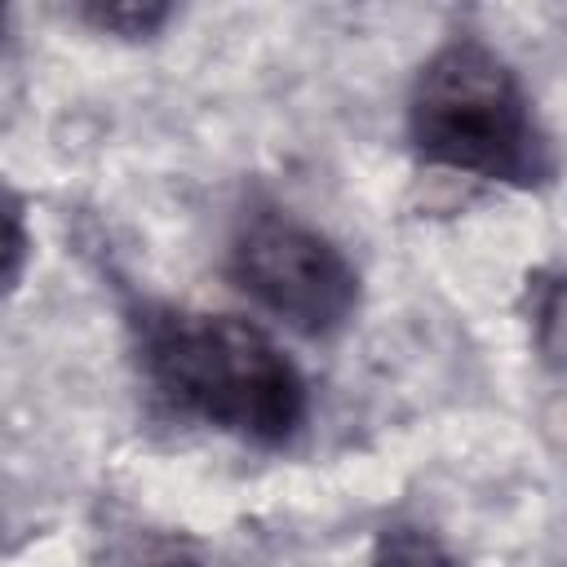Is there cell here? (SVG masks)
<instances>
[{
	"mask_svg": "<svg viewBox=\"0 0 567 567\" xmlns=\"http://www.w3.org/2000/svg\"><path fill=\"white\" fill-rule=\"evenodd\" d=\"M128 332L142 381L173 416L257 447H284L306 425V381L257 323L173 301H142Z\"/></svg>",
	"mask_w": 567,
	"mask_h": 567,
	"instance_id": "1",
	"label": "cell"
},
{
	"mask_svg": "<svg viewBox=\"0 0 567 567\" xmlns=\"http://www.w3.org/2000/svg\"><path fill=\"white\" fill-rule=\"evenodd\" d=\"M408 142L416 159L518 190L554 182V142L518 71L483 40L439 44L408 89Z\"/></svg>",
	"mask_w": 567,
	"mask_h": 567,
	"instance_id": "2",
	"label": "cell"
},
{
	"mask_svg": "<svg viewBox=\"0 0 567 567\" xmlns=\"http://www.w3.org/2000/svg\"><path fill=\"white\" fill-rule=\"evenodd\" d=\"M226 275L261 310L310 341L341 332L359 310L354 261L323 230L279 208H252L239 217L226 252Z\"/></svg>",
	"mask_w": 567,
	"mask_h": 567,
	"instance_id": "3",
	"label": "cell"
},
{
	"mask_svg": "<svg viewBox=\"0 0 567 567\" xmlns=\"http://www.w3.org/2000/svg\"><path fill=\"white\" fill-rule=\"evenodd\" d=\"M31 257V230H27V204L22 195L0 177V297H9L27 270Z\"/></svg>",
	"mask_w": 567,
	"mask_h": 567,
	"instance_id": "4",
	"label": "cell"
},
{
	"mask_svg": "<svg viewBox=\"0 0 567 567\" xmlns=\"http://www.w3.org/2000/svg\"><path fill=\"white\" fill-rule=\"evenodd\" d=\"M372 567H465L421 527H385L372 549Z\"/></svg>",
	"mask_w": 567,
	"mask_h": 567,
	"instance_id": "5",
	"label": "cell"
},
{
	"mask_svg": "<svg viewBox=\"0 0 567 567\" xmlns=\"http://www.w3.org/2000/svg\"><path fill=\"white\" fill-rule=\"evenodd\" d=\"M75 13H80L89 27L111 31V35H124V40H146V35H155V31L173 18L168 4H137V0H120V4H80Z\"/></svg>",
	"mask_w": 567,
	"mask_h": 567,
	"instance_id": "6",
	"label": "cell"
},
{
	"mask_svg": "<svg viewBox=\"0 0 567 567\" xmlns=\"http://www.w3.org/2000/svg\"><path fill=\"white\" fill-rule=\"evenodd\" d=\"M532 284V328L540 337L545 359H558V315H563V288H558V270H540L527 279Z\"/></svg>",
	"mask_w": 567,
	"mask_h": 567,
	"instance_id": "7",
	"label": "cell"
},
{
	"mask_svg": "<svg viewBox=\"0 0 567 567\" xmlns=\"http://www.w3.org/2000/svg\"><path fill=\"white\" fill-rule=\"evenodd\" d=\"M4 31H9V13L0 9V44H4Z\"/></svg>",
	"mask_w": 567,
	"mask_h": 567,
	"instance_id": "8",
	"label": "cell"
}]
</instances>
